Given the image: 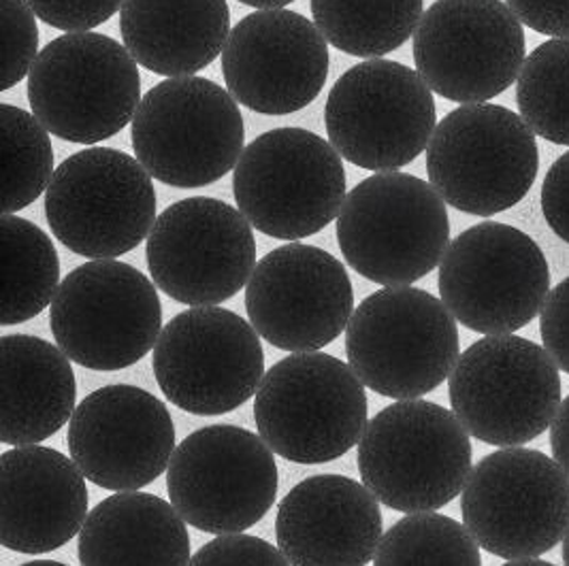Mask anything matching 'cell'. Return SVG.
I'll return each mask as SVG.
<instances>
[{"label":"cell","instance_id":"obj_1","mask_svg":"<svg viewBox=\"0 0 569 566\" xmlns=\"http://www.w3.org/2000/svg\"><path fill=\"white\" fill-rule=\"evenodd\" d=\"M469 437L455 412L438 403L397 401L362 433L361 482L392 512H438L466 489L473 471Z\"/></svg>","mask_w":569,"mask_h":566},{"label":"cell","instance_id":"obj_2","mask_svg":"<svg viewBox=\"0 0 569 566\" xmlns=\"http://www.w3.org/2000/svg\"><path fill=\"white\" fill-rule=\"evenodd\" d=\"M337 243L365 280L412 285L436 271L450 247L448 209L438 190L416 175L376 173L348 192Z\"/></svg>","mask_w":569,"mask_h":566},{"label":"cell","instance_id":"obj_3","mask_svg":"<svg viewBox=\"0 0 569 566\" xmlns=\"http://www.w3.org/2000/svg\"><path fill=\"white\" fill-rule=\"evenodd\" d=\"M346 354L365 387L376 394L420 398L450 380L459 362L457 320L425 290L382 287L352 313Z\"/></svg>","mask_w":569,"mask_h":566},{"label":"cell","instance_id":"obj_4","mask_svg":"<svg viewBox=\"0 0 569 566\" xmlns=\"http://www.w3.org/2000/svg\"><path fill=\"white\" fill-rule=\"evenodd\" d=\"M365 384L350 364L322 352L290 354L273 364L254 398L262 441L288 463H333L369 424Z\"/></svg>","mask_w":569,"mask_h":566},{"label":"cell","instance_id":"obj_5","mask_svg":"<svg viewBox=\"0 0 569 566\" xmlns=\"http://www.w3.org/2000/svg\"><path fill=\"white\" fill-rule=\"evenodd\" d=\"M141 75L127 46L99 32L50 41L28 75L32 115L62 141L94 145L134 120Z\"/></svg>","mask_w":569,"mask_h":566},{"label":"cell","instance_id":"obj_6","mask_svg":"<svg viewBox=\"0 0 569 566\" xmlns=\"http://www.w3.org/2000/svg\"><path fill=\"white\" fill-rule=\"evenodd\" d=\"M540 169L536 132L501 104H461L427 148L429 183L443 203L478 218L518 205Z\"/></svg>","mask_w":569,"mask_h":566},{"label":"cell","instance_id":"obj_7","mask_svg":"<svg viewBox=\"0 0 569 566\" xmlns=\"http://www.w3.org/2000/svg\"><path fill=\"white\" fill-rule=\"evenodd\" d=\"M233 194L252 229L292 243L337 222L346 171L336 148L310 130H269L239 158Z\"/></svg>","mask_w":569,"mask_h":566},{"label":"cell","instance_id":"obj_8","mask_svg":"<svg viewBox=\"0 0 569 566\" xmlns=\"http://www.w3.org/2000/svg\"><path fill=\"white\" fill-rule=\"evenodd\" d=\"M132 148L152 180L203 188L234 171L246 150L243 115L231 92L209 79H164L134 113Z\"/></svg>","mask_w":569,"mask_h":566},{"label":"cell","instance_id":"obj_9","mask_svg":"<svg viewBox=\"0 0 569 566\" xmlns=\"http://www.w3.org/2000/svg\"><path fill=\"white\" fill-rule=\"evenodd\" d=\"M448 394L467 433L495 447L540 437L563 403L557 362L542 345L517 335L469 345L448 380Z\"/></svg>","mask_w":569,"mask_h":566},{"label":"cell","instance_id":"obj_10","mask_svg":"<svg viewBox=\"0 0 569 566\" xmlns=\"http://www.w3.org/2000/svg\"><path fill=\"white\" fill-rule=\"evenodd\" d=\"M329 143L350 164L390 173L422 154L438 129L425 79L401 62L365 60L337 79L325 107Z\"/></svg>","mask_w":569,"mask_h":566},{"label":"cell","instance_id":"obj_11","mask_svg":"<svg viewBox=\"0 0 569 566\" xmlns=\"http://www.w3.org/2000/svg\"><path fill=\"white\" fill-rule=\"evenodd\" d=\"M441 303L480 335H515L542 313L550 266L517 226L482 222L461 232L440 264Z\"/></svg>","mask_w":569,"mask_h":566},{"label":"cell","instance_id":"obj_12","mask_svg":"<svg viewBox=\"0 0 569 566\" xmlns=\"http://www.w3.org/2000/svg\"><path fill=\"white\" fill-rule=\"evenodd\" d=\"M46 218L53 236L78 256H124L154 229V181L132 155L111 148L83 150L56 169Z\"/></svg>","mask_w":569,"mask_h":566},{"label":"cell","instance_id":"obj_13","mask_svg":"<svg viewBox=\"0 0 569 566\" xmlns=\"http://www.w3.org/2000/svg\"><path fill=\"white\" fill-rule=\"evenodd\" d=\"M461 512L471 537L492 556L540 558L566 539L569 477L543 452L503 447L473 466Z\"/></svg>","mask_w":569,"mask_h":566},{"label":"cell","instance_id":"obj_14","mask_svg":"<svg viewBox=\"0 0 569 566\" xmlns=\"http://www.w3.org/2000/svg\"><path fill=\"white\" fill-rule=\"evenodd\" d=\"M56 345L92 371H120L146 358L162 333L154 283L120 260H90L71 271L50 311Z\"/></svg>","mask_w":569,"mask_h":566},{"label":"cell","instance_id":"obj_15","mask_svg":"<svg viewBox=\"0 0 569 566\" xmlns=\"http://www.w3.org/2000/svg\"><path fill=\"white\" fill-rule=\"evenodd\" d=\"M171 505L209 535H237L259 524L278 496L273 449L241 426L213 424L181 441L167 468Z\"/></svg>","mask_w":569,"mask_h":566},{"label":"cell","instance_id":"obj_16","mask_svg":"<svg viewBox=\"0 0 569 566\" xmlns=\"http://www.w3.org/2000/svg\"><path fill=\"white\" fill-rule=\"evenodd\" d=\"M525 30L501 0H436L415 32V64L431 92L452 103H487L527 60Z\"/></svg>","mask_w":569,"mask_h":566},{"label":"cell","instance_id":"obj_17","mask_svg":"<svg viewBox=\"0 0 569 566\" xmlns=\"http://www.w3.org/2000/svg\"><path fill=\"white\" fill-rule=\"evenodd\" d=\"M152 368L171 405L192 415H222L259 392L264 352L254 326L233 311L190 307L162 329Z\"/></svg>","mask_w":569,"mask_h":566},{"label":"cell","instance_id":"obj_18","mask_svg":"<svg viewBox=\"0 0 569 566\" xmlns=\"http://www.w3.org/2000/svg\"><path fill=\"white\" fill-rule=\"evenodd\" d=\"M156 287L190 307H218L257 269L252 224L233 205L192 196L167 206L146 243Z\"/></svg>","mask_w":569,"mask_h":566},{"label":"cell","instance_id":"obj_19","mask_svg":"<svg viewBox=\"0 0 569 566\" xmlns=\"http://www.w3.org/2000/svg\"><path fill=\"white\" fill-rule=\"evenodd\" d=\"M246 311L269 345L318 352L348 329L355 290L333 254L292 241L259 260L246 285Z\"/></svg>","mask_w":569,"mask_h":566},{"label":"cell","instance_id":"obj_20","mask_svg":"<svg viewBox=\"0 0 569 566\" xmlns=\"http://www.w3.org/2000/svg\"><path fill=\"white\" fill-rule=\"evenodd\" d=\"M329 41L306 16L267 9L234 24L222 75L234 101L262 115H290L318 99L329 78Z\"/></svg>","mask_w":569,"mask_h":566},{"label":"cell","instance_id":"obj_21","mask_svg":"<svg viewBox=\"0 0 569 566\" xmlns=\"http://www.w3.org/2000/svg\"><path fill=\"white\" fill-rule=\"evenodd\" d=\"M67 443L86 479L111 492L146 488L169 468L178 447L167 405L129 384L88 394L69 422Z\"/></svg>","mask_w":569,"mask_h":566},{"label":"cell","instance_id":"obj_22","mask_svg":"<svg viewBox=\"0 0 569 566\" xmlns=\"http://www.w3.org/2000/svg\"><path fill=\"white\" fill-rule=\"evenodd\" d=\"M276 537L292 566H367L385 537L380 501L350 477L313 475L282 498Z\"/></svg>","mask_w":569,"mask_h":566},{"label":"cell","instance_id":"obj_23","mask_svg":"<svg viewBox=\"0 0 569 566\" xmlns=\"http://www.w3.org/2000/svg\"><path fill=\"white\" fill-rule=\"evenodd\" d=\"M0 543L20 554H48L79 537L88 519L86 475L73 458L41 445L0 456Z\"/></svg>","mask_w":569,"mask_h":566},{"label":"cell","instance_id":"obj_24","mask_svg":"<svg viewBox=\"0 0 569 566\" xmlns=\"http://www.w3.org/2000/svg\"><path fill=\"white\" fill-rule=\"evenodd\" d=\"M227 0H124L120 32L139 67L162 78H192L231 34Z\"/></svg>","mask_w":569,"mask_h":566},{"label":"cell","instance_id":"obj_25","mask_svg":"<svg viewBox=\"0 0 569 566\" xmlns=\"http://www.w3.org/2000/svg\"><path fill=\"white\" fill-rule=\"evenodd\" d=\"M71 358L46 338H0L2 412L0 441L24 447L53 437L78 410Z\"/></svg>","mask_w":569,"mask_h":566},{"label":"cell","instance_id":"obj_26","mask_svg":"<svg viewBox=\"0 0 569 566\" xmlns=\"http://www.w3.org/2000/svg\"><path fill=\"white\" fill-rule=\"evenodd\" d=\"M81 566H190V535L178 509L148 492L101 501L78 537Z\"/></svg>","mask_w":569,"mask_h":566},{"label":"cell","instance_id":"obj_27","mask_svg":"<svg viewBox=\"0 0 569 566\" xmlns=\"http://www.w3.org/2000/svg\"><path fill=\"white\" fill-rule=\"evenodd\" d=\"M0 324H24L53 303L62 283L58 252L52 239L37 224L9 213L0 220Z\"/></svg>","mask_w":569,"mask_h":566},{"label":"cell","instance_id":"obj_28","mask_svg":"<svg viewBox=\"0 0 569 566\" xmlns=\"http://www.w3.org/2000/svg\"><path fill=\"white\" fill-rule=\"evenodd\" d=\"M425 0H311L313 24L339 52L365 60L399 50L422 20Z\"/></svg>","mask_w":569,"mask_h":566},{"label":"cell","instance_id":"obj_29","mask_svg":"<svg viewBox=\"0 0 569 566\" xmlns=\"http://www.w3.org/2000/svg\"><path fill=\"white\" fill-rule=\"evenodd\" d=\"M2 134V215L18 213L48 192L53 148L46 127L24 109L0 104Z\"/></svg>","mask_w":569,"mask_h":566},{"label":"cell","instance_id":"obj_30","mask_svg":"<svg viewBox=\"0 0 569 566\" xmlns=\"http://www.w3.org/2000/svg\"><path fill=\"white\" fill-rule=\"evenodd\" d=\"M373 566H482V556L466 524L431 512L406 515L390 526Z\"/></svg>","mask_w":569,"mask_h":566},{"label":"cell","instance_id":"obj_31","mask_svg":"<svg viewBox=\"0 0 569 566\" xmlns=\"http://www.w3.org/2000/svg\"><path fill=\"white\" fill-rule=\"evenodd\" d=\"M520 118L538 137L569 148V37L527 55L517 81Z\"/></svg>","mask_w":569,"mask_h":566},{"label":"cell","instance_id":"obj_32","mask_svg":"<svg viewBox=\"0 0 569 566\" xmlns=\"http://www.w3.org/2000/svg\"><path fill=\"white\" fill-rule=\"evenodd\" d=\"M2 27V79L0 88L9 90L27 79L39 58L37 16L27 0H0Z\"/></svg>","mask_w":569,"mask_h":566},{"label":"cell","instance_id":"obj_33","mask_svg":"<svg viewBox=\"0 0 569 566\" xmlns=\"http://www.w3.org/2000/svg\"><path fill=\"white\" fill-rule=\"evenodd\" d=\"M190 566H292L282 549L252 535H218L206 543Z\"/></svg>","mask_w":569,"mask_h":566},{"label":"cell","instance_id":"obj_34","mask_svg":"<svg viewBox=\"0 0 569 566\" xmlns=\"http://www.w3.org/2000/svg\"><path fill=\"white\" fill-rule=\"evenodd\" d=\"M34 16L64 32H90L122 11L124 0H27Z\"/></svg>","mask_w":569,"mask_h":566},{"label":"cell","instance_id":"obj_35","mask_svg":"<svg viewBox=\"0 0 569 566\" xmlns=\"http://www.w3.org/2000/svg\"><path fill=\"white\" fill-rule=\"evenodd\" d=\"M540 335L543 350L569 375V277L550 290L540 313Z\"/></svg>","mask_w":569,"mask_h":566},{"label":"cell","instance_id":"obj_36","mask_svg":"<svg viewBox=\"0 0 569 566\" xmlns=\"http://www.w3.org/2000/svg\"><path fill=\"white\" fill-rule=\"evenodd\" d=\"M542 213L546 224L569 243V152L557 158L542 183Z\"/></svg>","mask_w":569,"mask_h":566},{"label":"cell","instance_id":"obj_37","mask_svg":"<svg viewBox=\"0 0 569 566\" xmlns=\"http://www.w3.org/2000/svg\"><path fill=\"white\" fill-rule=\"evenodd\" d=\"M522 27L552 39L569 37V0H508Z\"/></svg>","mask_w":569,"mask_h":566},{"label":"cell","instance_id":"obj_38","mask_svg":"<svg viewBox=\"0 0 569 566\" xmlns=\"http://www.w3.org/2000/svg\"><path fill=\"white\" fill-rule=\"evenodd\" d=\"M550 447H552V458L569 477V396L561 403L559 413L550 426Z\"/></svg>","mask_w":569,"mask_h":566},{"label":"cell","instance_id":"obj_39","mask_svg":"<svg viewBox=\"0 0 569 566\" xmlns=\"http://www.w3.org/2000/svg\"><path fill=\"white\" fill-rule=\"evenodd\" d=\"M237 2L254 7L257 11H267V9H284L286 4H290L295 0H237Z\"/></svg>","mask_w":569,"mask_h":566},{"label":"cell","instance_id":"obj_40","mask_svg":"<svg viewBox=\"0 0 569 566\" xmlns=\"http://www.w3.org/2000/svg\"><path fill=\"white\" fill-rule=\"evenodd\" d=\"M503 566H555L546 560H538V558H527V560H508Z\"/></svg>","mask_w":569,"mask_h":566},{"label":"cell","instance_id":"obj_41","mask_svg":"<svg viewBox=\"0 0 569 566\" xmlns=\"http://www.w3.org/2000/svg\"><path fill=\"white\" fill-rule=\"evenodd\" d=\"M20 566H69L62 565V563H53V560H32V563H27V565Z\"/></svg>","mask_w":569,"mask_h":566},{"label":"cell","instance_id":"obj_42","mask_svg":"<svg viewBox=\"0 0 569 566\" xmlns=\"http://www.w3.org/2000/svg\"><path fill=\"white\" fill-rule=\"evenodd\" d=\"M563 563L569 566V528L566 533V539H563Z\"/></svg>","mask_w":569,"mask_h":566}]
</instances>
